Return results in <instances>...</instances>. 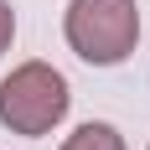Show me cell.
Wrapping results in <instances>:
<instances>
[{"label":"cell","instance_id":"277c9868","mask_svg":"<svg viewBox=\"0 0 150 150\" xmlns=\"http://www.w3.org/2000/svg\"><path fill=\"white\" fill-rule=\"evenodd\" d=\"M11 36H16V16H11V5L0 0V52L11 47Z\"/></svg>","mask_w":150,"mask_h":150},{"label":"cell","instance_id":"7a4b0ae2","mask_svg":"<svg viewBox=\"0 0 150 150\" xmlns=\"http://www.w3.org/2000/svg\"><path fill=\"white\" fill-rule=\"evenodd\" d=\"M67 104H73L67 78L52 62H21L0 83V124L11 135H47L52 124H62Z\"/></svg>","mask_w":150,"mask_h":150},{"label":"cell","instance_id":"3957f363","mask_svg":"<svg viewBox=\"0 0 150 150\" xmlns=\"http://www.w3.org/2000/svg\"><path fill=\"white\" fill-rule=\"evenodd\" d=\"M62 150H124V135L114 124H104V119H88L62 140Z\"/></svg>","mask_w":150,"mask_h":150},{"label":"cell","instance_id":"6da1fadb","mask_svg":"<svg viewBox=\"0 0 150 150\" xmlns=\"http://www.w3.org/2000/svg\"><path fill=\"white\" fill-rule=\"evenodd\" d=\"M140 42L135 0H73L67 5V47L93 67H114Z\"/></svg>","mask_w":150,"mask_h":150}]
</instances>
